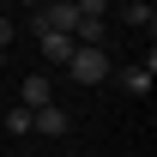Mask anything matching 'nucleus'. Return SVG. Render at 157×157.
<instances>
[{
    "instance_id": "9d476101",
    "label": "nucleus",
    "mask_w": 157,
    "mask_h": 157,
    "mask_svg": "<svg viewBox=\"0 0 157 157\" xmlns=\"http://www.w3.org/2000/svg\"><path fill=\"white\" fill-rule=\"evenodd\" d=\"M24 6H30V12H36V6H42V0H24Z\"/></svg>"
},
{
    "instance_id": "0eeeda50",
    "label": "nucleus",
    "mask_w": 157,
    "mask_h": 157,
    "mask_svg": "<svg viewBox=\"0 0 157 157\" xmlns=\"http://www.w3.org/2000/svg\"><path fill=\"white\" fill-rule=\"evenodd\" d=\"M6 133H30V109H24V103L6 109Z\"/></svg>"
},
{
    "instance_id": "423d86ee",
    "label": "nucleus",
    "mask_w": 157,
    "mask_h": 157,
    "mask_svg": "<svg viewBox=\"0 0 157 157\" xmlns=\"http://www.w3.org/2000/svg\"><path fill=\"white\" fill-rule=\"evenodd\" d=\"M121 18H127V24H145V30H151V24H157V12H151V0H127V12H121Z\"/></svg>"
},
{
    "instance_id": "1a4fd4ad",
    "label": "nucleus",
    "mask_w": 157,
    "mask_h": 157,
    "mask_svg": "<svg viewBox=\"0 0 157 157\" xmlns=\"http://www.w3.org/2000/svg\"><path fill=\"white\" fill-rule=\"evenodd\" d=\"M0 48H12V18L0 12Z\"/></svg>"
},
{
    "instance_id": "f03ea898",
    "label": "nucleus",
    "mask_w": 157,
    "mask_h": 157,
    "mask_svg": "<svg viewBox=\"0 0 157 157\" xmlns=\"http://www.w3.org/2000/svg\"><path fill=\"white\" fill-rule=\"evenodd\" d=\"M30 133H48V139H60V133H73V115H67L60 103H42V109H30Z\"/></svg>"
},
{
    "instance_id": "20e7f679",
    "label": "nucleus",
    "mask_w": 157,
    "mask_h": 157,
    "mask_svg": "<svg viewBox=\"0 0 157 157\" xmlns=\"http://www.w3.org/2000/svg\"><path fill=\"white\" fill-rule=\"evenodd\" d=\"M151 73H157V60L145 55L139 67H121V73H109V78H121V91H127V97H145V91H151Z\"/></svg>"
},
{
    "instance_id": "9b49d317",
    "label": "nucleus",
    "mask_w": 157,
    "mask_h": 157,
    "mask_svg": "<svg viewBox=\"0 0 157 157\" xmlns=\"http://www.w3.org/2000/svg\"><path fill=\"white\" fill-rule=\"evenodd\" d=\"M42 6H60V0H42Z\"/></svg>"
},
{
    "instance_id": "f257e3e1",
    "label": "nucleus",
    "mask_w": 157,
    "mask_h": 157,
    "mask_svg": "<svg viewBox=\"0 0 157 157\" xmlns=\"http://www.w3.org/2000/svg\"><path fill=\"white\" fill-rule=\"evenodd\" d=\"M67 73H73L78 85H103L115 67H109V55H103L97 42H78V48H73V60H67Z\"/></svg>"
},
{
    "instance_id": "39448f33",
    "label": "nucleus",
    "mask_w": 157,
    "mask_h": 157,
    "mask_svg": "<svg viewBox=\"0 0 157 157\" xmlns=\"http://www.w3.org/2000/svg\"><path fill=\"white\" fill-rule=\"evenodd\" d=\"M42 103H55L48 97V78H24V109H42Z\"/></svg>"
},
{
    "instance_id": "6e6552de",
    "label": "nucleus",
    "mask_w": 157,
    "mask_h": 157,
    "mask_svg": "<svg viewBox=\"0 0 157 157\" xmlns=\"http://www.w3.org/2000/svg\"><path fill=\"white\" fill-rule=\"evenodd\" d=\"M78 6V18H103V12H109V0H73Z\"/></svg>"
},
{
    "instance_id": "7ed1b4c3",
    "label": "nucleus",
    "mask_w": 157,
    "mask_h": 157,
    "mask_svg": "<svg viewBox=\"0 0 157 157\" xmlns=\"http://www.w3.org/2000/svg\"><path fill=\"white\" fill-rule=\"evenodd\" d=\"M36 42H42V60H48V67H67V60H73V30H36Z\"/></svg>"
}]
</instances>
